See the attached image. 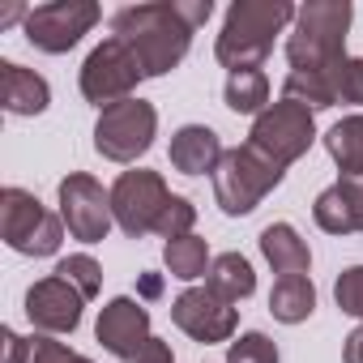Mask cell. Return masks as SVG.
<instances>
[{
	"label": "cell",
	"mask_w": 363,
	"mask_h": 363,
	"mask_svg": "<svg viewBox=\"0 0 363 363\" xmlns=\"http://www.w3.org/2000/svg\"><path fill=\"white\" fill-rule=\"evenodd\" d=\"M214 13L210 0H158V5H128L111 18V35L137 56L145 77L171 73L189 56L197 26Z\"/></svg>",
	"instance_id": "6da1fadb"
},
{
	"label": "cell",
	"mask_w": 363,
	"mask_h": 363,
	"mask_svg": "<svg viewBox=\"0 0 363 363\" xmlns=\"http://www.w3.org/2000/svg\"><path fill=\"white\" fill-rule=\"evenodd\" d=\"M295 5L286 0H235L227 9L223 35H218V65H227L231 73L240 69H261V60L274 52V35H282L295 22Z\"/></svg>",
	"instance_id": "7a4b0ae2"
},
{
	"label": "cell",
	"mask_w": 363,
	"mask_h": 363,
	"mask_svg": "<svg viewBox=\"0 0 363 363\" xmlns=\"http://www.w3.org/2000/svg\"><path fill=\"white\" fill-rule=\"evenodd\" d=\"M350 5L346 0H312L295 13V30L286 35V60L291 73H329L337 60H346V30H350Z\"/></svg>",
	"instance_id": "3957f363"
},
{
	"label": "cell",
	"mask_w": 363,
	"mask_h": 363,
	"mask_svg": "<svg viewBox=\"0 0 363 363\" xmlns=\"http://www.w3.org/2000/svg\"><path fill=\"white\" fill-rule=\"evenodd\" d=\"M282 167L274 158H265L257 145H235L223 154L218 171H214V197L223 206V214H252L269 189H278Z\"/></svg>",
	"instance_id": "277c9868"
},
{
	"label": "cell",
	"mask_w": 363,
	"mask_h": 363,
	"mask_svg": "<svg viewBox=\"0 0 363 363\" xmlns=\"http://www.w3.org/2000/svg\"><path fill=\"white\" fill-rule=\"evenodd\" d=\"M0 235L22 257H52L65 240V218H56L35 193L5 189L0 193Z\"/></svg>",
	"instance_id": "5b68a950"
},
{
	"label": "cell",
	"mask_w": 363,
	"mask_h": 363,
	"mask_svg": "<svg viewBox=\"0 0 363 363\" xmlns=\"http://www.w3.org/2000/svg\"><path fill=\"white\" fill-rule=\"evenodd\" d=\"M154 128H158V111L145 99H124L99 116L94 150L111 162H137L154 145Z\"/></svg>",
	"instance_id": "8992f818"
},
{
	"label": "cell",
	"mask_w": 363,
	"mask_h": 363,
	"mask_svg": "<svg viewBox=\"0 0 363 363\" xmlns=\"http://www.w3.org/2000/svg\"><path fill=\"white\" fill-rule=\"evenodd\" d=\"M141 77H145V73H141L137 56L111 35V39H103V43L86 56V65H82V94H86L94 107L107 111V107L133 99V90H137Z\"/></svg>",
	"instance_id": "52a82bcc"
},
{
	"label": "cell",
	"mask_w": 363,
	"mask_h": 363,
	"mask_svg": "<svg viewBox=\"0 0 363 363\" xmlns=\"http://www.w3.org/2000/svg\"><path fill=\"white\" fill-rule=\"evenodd\" d=\"M167 201H171V193H167V184H162L158 171H145V167L124 171V175L116 179V189H111L116 227H120L124 235L141 240V235L158 231V218H162Z\"/></svg>",
	"instance_id": "ba28073f"
},
{
	"label": "cell",
	"mask_w": 363,
	"mask_h": 363,
	"mask_svg": "<svg viewBox=\"0 0 363 363\" xmlns=\"http://www.w3.org/2000/svg\"><path fill=\"white\" fill-rule=\"evenodd\" d=\"M312 137H316L312 111L299 107V103H291V99H282V103H269V107L257 116V124H252V133H248V145H257L265 158H274V162L286 171V167L312 145Z\"/></svg>",
	"instance_id": "9c48e42d"
},
{
	"label": "cell",
	"mask_w": 363,
	"mask_h": 363,
	"mask_svg": "<svg viewBox=\"0 0 363 363\" xmlns=\"http://www.w3.org/2000/svg\"><path fill=\"white\" fill-rule=\"evenodd\" d=\"M99 5L94 0H52V5H39L26 13V39L48 52V56H60L69 48L82 43V35H90V26L99 22Z\"/></svg>",
	"instance_id": "30bf717a"
},
{
	"label": "cell",
	"mask_w": 363,
	"mask_h": 363,
	"mask_svg": "<svg viewBox=\"0 0 363 363\" xmlns=\"http://www.w3.org/2000/svg\"><path fill=\"white\" fill-rule=\"evenodd\" d=\"M60 218L69 227L73 240L82 244H99L107 240L116 214H111V193H103V184L86 171H73L60 179Z\"/></svg>",
	"instance_id": "8fae6325"
},
{
	"label": "cell",
	"mask_w": 363,
	"mask_h": 363,
	"mask_svg": "<svg viewBox=\"0 0 363 363\" xmlns=\"http://www.w3.org/2000/svg\"><path fill=\"white\" fill-rule=\"evenodd\" d=\"M171 320L197 342H227L240 325V312L231 299H223L210 286H193L171 303Z\"/></svg>",
	"instance_id": "7c38bea8"
},
{
	"label": "cell",
	"mask_w": 363,
	"mask_h": 363,
	"mask_svg": "<svg viewBox=\"0 0 363 363\" xmlns=\"http://www.w3.org/2000/svg\"><path fill=\"white\" fill-rule=\"evenodd\" d=\"M82 303H86V295L73 282H65L60 274H52L26 291V316L43 337L48 333H73L82 325Z\"/></svg>",
	"instance_id": "4fadbf2b"
},
{
	"label": "cell",
	"mask_w": 363,
	"mask_h": 363,
	"mask_svg": "<svg viewBox=\"0 0 363 363\" xmlns=\"http://www.w3.org/2000/svg\"><path fill=\"white\" fill-rule=\"evenodd\" d=\"M99 342L116 354V359H124V363H133L145 346H150V312L137 303V299H128V295H120V299H111L103 312H99Z\"/></svg>",
	"instance_id": "5bb4252c"
},
{
	"label": "cell",
	"mask_w": 363,
	"mask_h": 363,
	"mask_svg": "<svg viewBox=\"0 0 363 363\" xmlns=\"http://www.w3.org/2000/svg\"><path fill=\"white\" fill-rule=\"evenodd\" d=\"M223 141L214 128L206 124H184L175 137H171V167L184 171V175H206V171H218L223 162Z\"/></svg>",
	"instance_id": "9a60e30c"
},
{
	"label": "cell",
	"mask_w": 363,
	"mask_h": 363,
	"mask_svg": "<svg viewBox=\"0 0 363 363\" xmlns=\"http://www.w3.org/2000/svg\"><path fill=\"white\" fill-rule=\"evenodd\" d=\"M0 103H5L9 116H39V111H48L52 90L35 69H22V65L5 60L0 65Z\"/></svg>",
	"instance_id": "2e32d148"
},
{
	"label": "cell",
	"mask_w": 363,
	"mask_h": 363,
	"mask_svg": "<svg viewBox=\"0 0 363 363\" xmlns=\"http://www.w3.org/2000/svg\"><path fill=\"white\" fill-rule=\"evenodd\" d=\"M261 252H265V261L274 265L278 278H291V274H308L312 269V252H308V244L299 240V231L291 223H269L261 231Z\"/></svg>",
	"instance_id": "e0dca14e"
},
{
	"label": "cell",
	"mask_w": 363,
	"mask_h": 363,
	"mask_svg": "<svg viewBox=\"0 0 363 363\" xmlns=\"http://www.w3.org/2000/svg\"><path fill=\"white\" fill-rule=\"evenodd\" d=\"M316 308V286L308 274H291V278H278L274 291H269V312L282 320V325H299L308 320Z\"/></svg>",
	"instance_id": "ac0fdd59"
},
{
	"label": "cell",
	"mask_w": 363,
	"mask_h": 363,
	"mask_svg": "<svg viewBox=\"0 0 363 363\" xmlns=\"http://www.w3.org/2000/svg\"><path fill=\"white\" fill-rule=\"evenodd\" d=\"M206 286L218 291L223 299L240 303V299H248V295L257 291V274H252V265H248L240 252H223V257H214V265H210V274H206Z\"/></svg>",
	"instance_id": "d6986e66"
},
{
	"label": "cell",
	"mask_w": 363,
	"mask_h": 363,
	"mask_svg": "<svg viewBox=\"0 0 363 363\" xmlns=\"http://www.w3.org/2000/svg\"><path fill=\"white\" fill-rule=\"evenodd\" d=\"M325 150L342 167V175H363V116H346L325 133Z\"/></svg>",
	"instance_id": "ffe728a7"
},
{
	"label": "cell",
	"mask_w": 363,
	"mask_h": 363,
	"mask_svg": "<svg viewBox=\"0 0 363 363\" xmlns=\"http://www.w3.org/2000/svg\"><path fill=\"white\" fill-rule=\"evenodd\" d=\"M162 261H167V269H171V278H179V282H197V278H206L210 274V248H206V240H197V235H184V240H167V248H162Z\"/></svg>",
	"instance_id": "44dd1931"
},
{
	"label": "cell",
	"mask_w": 363,
	"mask_h": 363,
	"mask_svg": "<svg viewBox=\"0 0 363 363\" xmlns=\"http://www.w3.org/2000/svg\"><path fill=\"white\" fill-rule=\"evenodd\" d=\"M227 107L240 116H261L269 107V77L261 69H240L227 77Z\"/></svg>",
	"instance_id": "7402d4cb"
},
{
	"label": "cell",
	"mask_w": 363,
	"mask_h": 363,
	"mask_svg": "<svg viewBox=\"0 0 363 363\" xmlns=\"http://www.w3.org/2000/svg\"><path fill=\"white\" fill-rule=\"evenodd\" d=\"M329 90H333V103H363V56H346L337 60L329 73H325Z\"/></svg>",
	"instance_id": "603a6c76"
},
{
	"label": "cell",
	"mask_w": 363,
	"mask_h": 363,
	"mask_svg": "<svg viewBox=\"0 0 363 363\" xmlns=\"http://www.w3.org/2000/svg\"><path fill=\"white\" fill-rule=\"evenodd\" d=\"M312 214H316L320 231H329V235H354V223H350V206H346V197H342V189H337V184H333V189H325V193L316 197Z\"/></svg>",
	"instance_id": "cb8c5ba5"
},
{
	"label": "cell",
	"mask_w": 363,
	"mask_h": 363,
	"mask_svg": "<svg viewBox=\"0 0 363 363\" xmlns=\"http://www.w3.org/2000/svg\"><path fill=\"white\" fill-rule=\"evenodd\" d=\"M56 274H60L65 282H73L86 299H94V295L103 291V269H99V261H94V257H86V252L65 257V261L56 265Z\"/></svg>",
	"instance_id": "d4e9b609"
},
{
	"label": "cell",
	"mask_w": 363,
	"mask_h": 363,
	"mask_svg": "<svg viewBox=\"0 0 363 363\" xmlns=\"http://www.w3.org/2000/svg\"><path fill=\"white\" fill-rule=\"evenodd\" d=\"M193 223H197L193 201L189 197H171L167 210H162V218H158V235L162 240H184V235H193Z\"/></svg>",
	"instance_id": "484cf974"
},
{
	"label": "cell",
	"mask_w": 363,
	"mask_h": 363,
	"mask_svg": "<svg viewBox=\"0 0 363 363\" xmlns=\"http://www.w3.org/2000/svg\"><path fill=\"white\" fill-rule=\"evenodd\" d=\"M227 363H278V346L265 333H244V337L231 342Z\"/></svg>",
	"instance_id": "4316f807"
},
{
	"label": "cell",
	"mask_w": 363,
	"mask_h": 363,
	"mask_svg": "<svg viewBox=\"0 0 363 363\" xmlns=\"http://www.w3.org/2000/svg\"><path fill=\"white\" fill-rule=\"evenodd\" d=\"M26 363H90V359L77 354V350H69V346L56 342V337H30Z\"/></svg>",
	"instance_id": "83f0119b"
},
{
	"label": "cell",
	"mask_w": 363,
	"mask_h": 363,
	"mask_svg": "<svg viewBox=\"0 0 363 363\" xmlns=\"http://www.w3.org/2000/svg\"><path fill=\"white\" fill-rule=\"evenodd\" d=\"M333 295H337V308H342V312H350V316H359V320H363V265L346 269V274L337 278Z\"/></svg>",
	"instance_id": "f1b7e54d"
},
{
	"label": "cell",
	"mask_w": 363,
	"mask_h": 363,
	"mask_svg": "<svg viewBox=\"0 0 363 363\" xmlns=\"http://www.w3.org/2000/svg\"><path fill=\"white\" fill-rule=\"evenodd\" d=\"M337 189H342V197H346V206H350L354 231H363V175H342Z\"/></svg>",
	"instance_id": "f546056e"
},
{
	"label": "cell",
	"mask_w": 363,
	"mask_h": 363,
	"mask_svg": "<svg viewBox=\"0 0 363 363\" xmlns=\"http://www.w3.org/2000/svg\"><path fill=\"white\" fill-rule=\"evenodd\" d=\"M133 363H175V354H171V346H167L162 337H150V346H145Z\"/></svg>",
	"instance_id": "4dcf8cb0"
},
{
	"label": "cell",
	"mask_w": 363,
	"mask_h": 363,
	"mask_svg": "<svg viewBox=\"0 0 363 363\" xmlns=\"http://www.w3.org/2000/svg\"><path fill=\"white\" fill-rule=\"evenodd\" d=\"M26 350H30V342L18 337L13 329H5V363H26Z\"/></svg>",
	"instance_id": "1f68e13d"
},
{
	"label": "cell",
	"mask_w": 363,
	"mask_h": 363,
	"mask_svg": "<svg viewBox=\"0 0 363 363\" xmlns=\"http://www.w3.org/2000/svg\"><path fill=\"white\" fill-rule=\"evenodd\" d=\"M342 359H346V363H363V325H359V329L346 337V350H342Z\"/></svg>",
	"instance_id": "d6a6232c"
},
{
	"label": "cell",
	"mask_w": 363,
	"mask_h": 363,
	"mask_svg": "<svg viewBox=\"0 0 363 363\" xmlns=\"http://www.w3.org/2000/svg\"><path fill=\"white\" fill-rule=\"evenodd\" d=\"M141 295L145 299H158L162 295V278L158 274H141Z\"/></svg>",
	"instance_id": "836d02e7"
},
{
	"label": "cell",
	"mask_w": 363,
	"mask_h": 363,
	"mask_svg": "<svg viewBox=\"0 0 363 363\" xmlns=\"http://www.w3.org/2000/svg\"><path fill=\"white\" fill-rule=\"evenodd\" d=\"M18 18H22V9H18V5H9L5 13H0V26H9V22H18Z\"/></svg>",
	"instance_id": "e575fe53"
}]
</instances>
